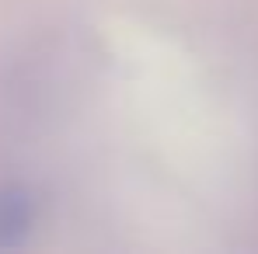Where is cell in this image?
<instances>
[{
  "mask_svg": "<svg viewBox=\"0 0 258 254\" xmlns=\"http://www.w3.org/2000/svg\"><path fill=\"white\" fill-rule=\"evenodd\" d=\"M35 226V202L25 188H0V247H18Z\"/></svg>",
  "mask_w": 258,
  "mask_h": 254,
  "instance_id": "obj_1",
  "label": "cell"
}]
</instances>
